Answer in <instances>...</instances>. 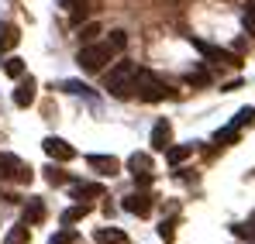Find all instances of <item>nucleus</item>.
Here are the masks:
<instances>
[{
  "instance_id": "obj_1",
  "label": "nucleus",
  "mask_w": 255,
  "mask_h": 244,
  "mask_svg": "<svg viewBox=\"0 0 255 244\" xmlns=\"http://www.w3.org/2000/svg\"><path fill=\"white\" fill-rule=\"evenodd\" d=\"M134 73H138V66L134 62H118V66H111V73H107V93L114 96V100H131L134 96Z\"/></svg>"
},
{
  "instance_id": "obj_2",
  "label": "nucleus",
  "mask_w": 255,
  "mask_h": 244,
  "mask_svg": "<svg viewBox=\"0 0 255 244\" xmlns=\"http://www.w3.org/2000/svg\"><path fill=\"white\" fill-rule=\"evenodd\" d=\"M111 55H114L111 41H86L83 48H80V55H76V66L83 73H100L111 62Z\"/></svg>"
},
{
  "instance_id": "obj_3",
  "label": "nucleus",
  "mask_w": 255,
  "mask_h": 244,
  "mask_svg": "<svg viewBox=\"0 0 255 244\" xmlns=\"http://www.w3.org/2000/svg\"><path fill=\"white\" fill-rule=\"evenodd\" d=\"M134 96L145 100V103H159V100L169 96V86H166V80H159L155 73L138 69V73H134Z\"/></svg>"
},
{
  "instance_id": "obj_4",
  "label": "nucleus",
  "mask_w": 255,
  "mask_h": 244,
  "mask_svg": "<svg viewBox=\"0 0 255 244\" xmlns=\"http://www.w3.org/2000/svg\"><path fill=\"white\" fill-rule=\"evenodd\" d=\"M35 179V168L28 162H21L17 155H0V182H17V186H28Z\"/></svg>"
},
{
  "instance_id": "obj_5",
  "label": "nucleus",
  "mask_w": 255,
  "mask_h": 244,
  "mask_svg": "<svg viewBox=\"0 0 255 244\" xmlns=\"http://www.w3.org/2000/svg\"><path fill=\"white\" fill-rule=\"evenodd\" d=\"M128 172L134 175V182L148 186V182H152V155H148V152H134V155L128 159Z\"/></svg>"
},
{
  "instance_id": "obj_6",
  "label": "nucleus",
  "mask_w": 255,
  "mask_h": 244,
  "mask_svg": "<svg viewBox=\"0 0 255 244\" xmlns=\"http://www.w3.org/2000/svg\"><path fill=\"white\" fill-rule=\"evenodd\" d=\"M42 148H45V155H48L52 162H73V159H76V148H73L69 141H62V138H45Z\"/></svg>"
},
{
  "instance_id": "obj_7",
  "label": "nucleus",
  "mask_w": 255,
  "mask_h": 244,
  "mask_svg": "<svg viewBox=\"0 0 255 244\" xmlns=\"http://www.w3.org/2000/svg\"><path fill=\"white\" fill-rule=\"evenodd\" d=\"M190 41H193V48H197V52H204L211 62H221V66H238V55H235V52H224V48L207 45V41H200V38H190Z\"/></svg>"
},
{
  "instance_id": "obj_8",
  "label": "nucleus",
  "mask_w": 255,
  "mask_h": 244,
  "mask_svg": "<svg viewBox=\"0 0 255 244\" xmlns=\"http://www.w3.org/2000/svg\"><path fill=\"white\" fill-rule=\"evenodd\" d=\"M35 96H38L35 76H21V80H17V89H14V103H17V107H31Z\"/></svg>"
},
{
  "instance_id": "obj_9",
  "label": "nucleus",
  "mask_w": 255,
  "mask_h": 244,
  "mask_svg": "<svg viewBox=\"0 0 255 244\" xmlns=\"http://www.w3.org/2000/svg\"><path fill=\"white\" fill-rule=\"evenodd\" d=\"M125 210L128 213H134V217H148L152 213V193H128L125 196Z\"/></svg>"
},
{
  "instance_id": "obj_10",
  "label": "nucleus",
  "mask_w": 255,
  "mask_h": 244,
  "mask_svg": "<svg viewBox=\"0 0 255 244\" xmlns=\"http://www.w3.org/2000/svg\"><path fill=\"white\" fill-rule=\"evenodd\" d=\"M155 152H166L172 145V124L162 117V121H155V127H152V141H148Z\"/></svg>"
},
{
  "instance_id": "obj_11",
  "label": "nucleus",
  "mask_w": 255,
  "mask_h": 244,
  "mask_svg": "<svg viewBox=\"0 0 255 244\" xmlns=\"http://www.w3.org/2000/svg\"><path fill=\"white\" fill-rule=\"evenodd\" d=\"M86 165H90L97 175H118V168H121V162H118L114 155H86Z\"/></svg>"
},
{
  "instance_id": "obj_12",
  "label": "nucleus",
  "mask_w": 255,
  "mask_h": 244,
  "mask_svg": "<svg viewBox=\"0 0 255 244\" xmlns=\"http://www.w3.org/2000/svg\"><path fill=\"white\" fill-rule=\"evenodd\" d=\"M17 41H21V28L10 24V21H3L0 24V55L10 52V48H17Z\"/></svg>"
},
{
  "instance_id": "obj_13",
  "label": "nucleus",
  "mask_w": 255,
  "mask_h": 244,
  "mask_svg": "<svg viewBox=\"0 0 255 244\" xmlns=\"http://www.w3.org/2000/svg\"><path fill=\"white\" fill-rule=\"evenodd\" d=\"M93 241L97 244H128V234L118 231V227H100V231L93 234Z\"/></svg>"
},
{
  "instance_id": "obj_14",
  "label": "nucleus",
  "mask_w": 255,
  "mask_h": 244,
  "mask_svg": "<svg viewBox=\"0 0 255 244\" xmlns=\"http://www.w3.org/2000/svg\"><path fill=\"white\" fill-rule=\"evenodd\" d=\"M42 220H45V203L38 196H31L24 206V224H42Z\"/></svg>"
},
{
  "instance_id": "obj_15",
  "label": "nucleus",
  "mask_w": 255,
  "mask_h": 244,
  "mask_svg": "<svg viewBox=\"0 0 255 244\" xmlns=\"http://www.w3.org/2000/svg\"><path fill=\"white\" fill-rule=\"evenodd\" d=\"M86 213H90V206L86 203H76V206H69V210H62V224L66 227H73V224H80Z\"/></svg>"
},
{
  "instance_id": "obj_16",
  "label": "nucleus",
  "mask_w": 255,
  "mask_h": 244,
  "mask_svg": "<svg viewBox=\"0 0 255 244\" xmlns=\"http://www.w3.org/2000/svg\"><path fill=\"white\" fill-rule=\"evenodd\" d=\"M31 241V231H28V224H17V227H10V234L3 238V244H28Z\"/></svg>"
},
{
  "instance_id": "obj_17",
  "label": "nucleus",
  "mask_w": 255,
  "mask_h": 244,
  "mask_svg": "<svg viewBox=\"0 0 255 244\" xmlns=\"http://www.w3.org/2000/svg\"><path fill=\"white\" fill-rule=\"evenodd\" d=\"M190 155H193V145H179V148H166V159H169L172 165H179V162H186V159H190Z\"/></svg>"
},
{
  "instance_id": "obj_18",
  "label": "nucleus",
  "mask_w": 255,
  "mask_h": 244,
  "mask_svg": "<svg viewBox=\"0 0 255 244\" xmlns=\"http://www.w3.org/2000/svg\"><path fill=\"white\" fill-rule=\"evenodd\" d=\"M238 134H242V127H235V124H231V127H224V131H217V134H214V141H217V145H231V141H238Z\"/></svg>"
},
{
  "instance_id": "obj_19",
  "label": "nucleus",
  "mask_w": 255,
  "mask_h": 244,
  "mask_svg": "<svg viewBox=\"0 0 255 244\" xmlns=\"http://www.w3.org/2000/svg\"><path fill=\"white\" fill-rule=\"evenodd\" d=\"M76 241H80V234H76L73 227H62L59 234H52V241H48V244H76Z\"/></svg>"
},
{
  "instance_id": "obj_20",
  "label": "nucleus",
  "mask_w": 255,
  "mask_h": 244,
  "mask_svg": "<svg viewBox=\"0 0 255 244\" xmlns=\"http://www.w3.org/2000/svg\"><path fill=\"white\" fill-rule=\"evenodd\" d=\"M83 196H104V189H100V186H93V182L76 186V189H73V200H80V203H83Z\"/></svg>"
},
{
  "instance_id": "obj_21",
  "label": "nucleus",
  "mask_w": 255,
  "mask_h": 244,
  "mask_svg": "<svg viewBox=\"0 0 255 244\" xmlns=\"http://www.w3.org/2000/svg\"><path fill=\"white\" fill-rule=\"evenodd\" d=\"M3 73H7L10 80H21V76H24V62H21V59H7V62H3Z\"/></svg>"
},
{
  "instance_id": "obj_22",
  "label": "nucleus",
  "mask_w": 255,
  "mask_h": 244,
  "mask_svg": "<svg viewBox=\"0 0 255 244\" xmlns=\"http://www.w3.org/2000/svg\"><path fill=\"white\" fill-rule=\"evenodd\" d=\"M45 179H48L52 186H66V182H69V175H66L62 168H55V165H48V168H45Z\"/></svg>"
},
{
  "instance_id": "obj_23",
  "label": "nucleus",
  "mask_w": 255,
  "mask_h": 244,
  "mask_svg": "<svg viewBox=\"0 0 255 244\" xmlns=\"http://www.w3.org/2000/svg\"><path fill=\"white\" fill-rule=\"evenodd\" d=\"M66 7H69V10H73V21H76V24H80V21H83V17H86V10H90V7H86V3H80V0H66Z\"/></svg>"
},
{
  "instance_id": "obj_24",
  "label": "nucleus",
  "mask_w": 255,
  "mask_h": 244,
  "mask_svg": "<svg viewBox=\"0 0 255 244\" xmlns=\"http://www.w3.org/2000/svg\"><path fill=\"white\" fill-rule=\"evenodd\" d=\"M186 82H190V86H207V82H211V76H207L204 69H197V73H190V76H186Z\"/></svg>"
},
{
  "instance_id": "obj_25",
  "label": "nucleus",
  "mask_w": 255,
  "mask_h": 244,
  "mask_svg": "<svg viewBox=\"0 0 255 244\" xmlns=\"http://www.w3.org/2000/svg\"><path fill=\"white\" fill-rule=\"evenodd\" d=\"M255 121V110L252 107H245V110H238V117H235V127H245V124Z\"/></svg>"
},
{
  "instance_id": "obj_26",
  "label": "nucleus",
  "mask_w": 255,
  "mask_h": 244,
  "mask_svg": "<svg viewBox=\"0 0 255 244\" xmlns=\"http://www.w3.org/2000/svg\"><path fill=\"white\" fill-rule=\"evenodd\" d=\"M125 45H128V35H125V31H111V48H118V52H121Z\"/></svg>"
},
{
  "instance_id": "obj_27",
  "label": "nucleus",
  "mask_w": 255,
  "mask_h": 244,
  "mask_svg": "<svg viewBox=\"0 0 255 244\" xmlns=\"http://www.w3.org/2000/svg\"><path fill=\"white\" fill-rule=\"evenodd\" d=\"M172 234H176V231H172V220H162V224H159V238H162V241H172Z\"/></svg>"
},
{
  "instance_id": "obj_28",
  "label": "nucleus",
  "mask_w": 255,
  "mask_h": 244,
  "mask_svg": "<svg viewBox=\"0 0 255 244\" xmlns=\"http://www.w3.org/2000/svg\"><path fill=\"white\" fill-rule=\"evenodd\" d=\"M97 35H100V24H86L83 31H80V38H83V41H93Z\"/></svg>"
},
{
  "instance_id": "obj_29",
  "label": "nucleus",
  "mask_w": 255,
  "mask_h": 244,
  "mask_svg": "<svg viewBox=\"0 0 255 244\" xmlns=\"http://www.w3.org/2000/svg\"><path fill=\"white\" fill-rule=\"evenodd\" d=\"M245 28H249V31L255 35V0L249 3V10H245Z\"/></svg>"
}]
</instances>
